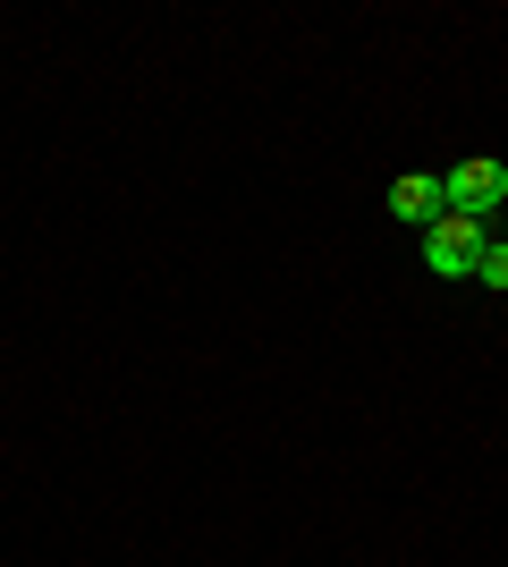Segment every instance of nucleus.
I'll use <instances>...</instances> for the list:
<instances>
[{"label":"nucleus","mask_w":508,"mask_h":567,"mask_svg":"<svg viewBox=\"0 0 508 567\" xmlns=\"http://www.w3.org/2000/svg\"><path fill=\"white\" fill-rule=\"evenodd\" d=\"M484 246H491V220H475V213H440L433 229H424V271H433V280H475Z\"/></svg>","instance_id":"f257e3e1"},{"label":"nucleus","mask_w":508,"mask_h":567,"mask_svg":"<svg viewBox=\"0 0 508 567\" xmlns=\"http://www.w3.org/2000/svg\"><path fill=\"white\" fill-rule=\"evenodd\" d=\"M440 195H449V213L491 220L508 204V162H500V153H466L458 169H440Z\"/></svg>","instance_id":"f03ea898"},{"label":"nucleus","mask_w":508,"mask_h":567,"mask_svg":"<svg viewBox=\"0 0 508 567\" xmlns=\"http://www.w3.org/2000/svg\"><path fill=\"white\" fill-rule=\"evenodd\" d=\"M440 213H449L440 169H407V178H390V220H398V229H433Z\"/></svg>","instance_id":"7ed1b4c3"},{"label":"nucleus","mask_w":508,"mask_h":567,"mask_svg":"<svg viewBox=\"0 0 508 567\" xmlns=\"http://www.w3.org/2000/svg\"><path fill=\"white\" fill-rule=\"evenodd\" d=\"M475 288H491V297H508V246H500V229H491L484 262H475Z\"/></svg>","instance_id":"20e7f679"},{"label":"nucleus","mask_w":508,"mask_h":567,"mask_svg":"<svg viewBox=\"0 0 508 567\" xmlns=\"http://www.w3.org/2000/svg\"><path fill=\"white\" fill-rule=\"evenodd\" d=\"M500 246H508V229H500Z\"/></svg>","instance_id":"39448f33"}]
</instances>
